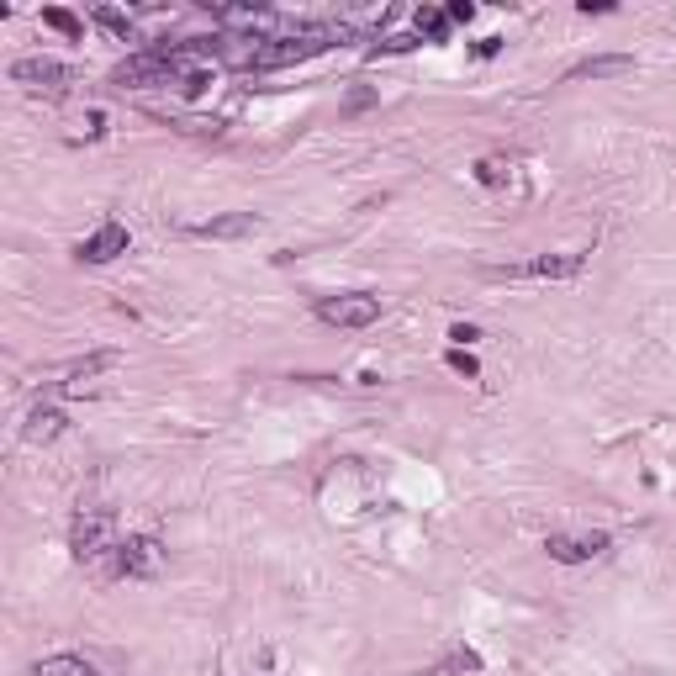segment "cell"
I'll return each instance as SVG.
<instances>
[{
    "label": "cell",
    "mask_w": 676,
    "mask_h": 676,
    "mask_svg": "<svg viewBox=\"0 0 676 676\" xmlns=\"http://www.w3.org/2000/svg\"><path fill=\"white\" fill-rule=\"evenodd\" d=\"M159 571H164V544L154 534L117 539V550L106 560V576H117V581H154Z\"/></svg>",
    "instance_id": "1"
},
{
    "label": "cell",
    "mask_w": 676,
    "mask_h": 676,
    "mask_svg": "<svg viewBox=\"0 0 676 676\" xmlns=\"http://www.w3.org/2000/svg\"><path fill=\"white\" fill-rule=\"evenodd\" d=\"M69 550L80 566H96V560H111L117 539H111V513H80L69 529Z\"/></svg>",
    "instance_id": "2"
},
{
    "label": "cell",
    "mask_w": 676,
    "mask_h": 676,
    "mask_svg": "<svg viewBox=\"0 0 676 676\" xmlns=\"http://www.w3.org/2000/svg\"><path fill=\"white\" fill-rule=\"evenodd\" d=\"M6 74H11V85L43 90V96H64V90L74 85V69L59 64V59H43V53H32V59H16Z\"/></svg>",
    "instance_id": "3"
},
{
    "label": "cell",
    "mask_w": 676,
    "mask_h": 676,
    "mask_svg": "<svg viewBox=\"0 0 676 676\" xmlns=\"http://www.w3.org/2000/svg\"><path fill=\"white\" fill-rule=\"evenodd\" d=\"M317 317H323L328 328H370V323H381V296H365V291L323 296V302H317Z\"/></svg>",
    "instance_id": "4"
},
{
    "label": "cell",
    "mask_w": 676,
    "mask_h": 676,
    "mask_svg": "<svg viewBox=\"0 0 676 676\" xmlns=\"http://www.w3.org/2000/svg\"><path fill=\"white\" fill-rule=\"evenodd\" d=\"M587 254H539L529 265H497L486 270V280H576Z\"/></svg>",
    "instance_id": "5"
},
{
    "label": "cell",
    "mask_w": 676,
    "mask_h": 676,
    "mask_svg": "<svg viewBox=\"0 0 676 676\" xmlns=\"http://www.w3.org/2000/svg\"><path fill=\"white\" fill-rule=\"evenodd\" d=\"M608 534H550L544 539V550H550L555 566H587V560L608 555Z\"/></svg>",
    "instance_id": "6"
},
{
    "label": "cell",
    "mask_w": 676,
    "mask_h": 676,
    "mask_svg": "<svg viewBox=\"0 0 676 676\" xmlns=\"http://www.w3.org/2000/svg\"><path fill=\"white\" fill-rule=\"evenodd\" d=\"M265 228L259 212H222V217H206V222H191V238H212V243H233V238H254Z\"/></svg>",
    "instance_id": "7"
},
{
    "label": "cell",
    "mask_w": 676,
    "mask_h": 676,
    "mask_svg": "<svg viewBox=\"0 0 676 676\" xmlns=\"http://www.w3.org/2000/svg\"><path fill=\"white\" fill-rule=\"evenodd\" d=\"M127 243H133V238H127L122 222H101V228L74 249V259H80V265H111L117 254H127Z\"/></svg>",
    "instance_id": "8"
},
{
    "label": "cell",
    "mask_w": 676,
    "mask_h": 676,
    "mask_svg": "<svg viewBox=\"0 0 676 676\" xmlns=\"http://www.w3.org/2000/svg\"><path fill=\"white\" fill-rule=\"evenodd\" d=\"M64 428H69V412H59V407H32L27 423H22V439H27V444H53Z\"/></svg>",
    "instance_id": "9"
},
{
    "label": "cell",
    "mask_w": 676,
    "mask_h": 676,
    "mask_svg": "<svg viewBox=\"0 0 676 676\" xmlns=\"http://www.w3.org/2000/svg\"><path fill=\"white\" fill-rule=\"evenodd\" d=\"M629 69H634L629 53H597V59H581L576 69H566V80H618Z\"/></svg>",
    "instance_id": "10"
},
{
    "label": "cell",
    "mask_w": 676,
    "mask_h": 676,
    "mask_svg": "<svg viewBox=\"0 0 676 676\" xmlns=\"http://www.w3.org/2000/svg\"><path fill=\"white\" fill-rule=\"evenodd\" d=\"M122 365V354L117 349H101V354H85L80 365H69V375H64V391H85V381H96V375H106V370H117Z\"/></svg>",
    "instance_id": "11"
},
{
    "label": "cell",
    "mask_w": 676,
    "mask_h": 676,
    "mask_svg": "<svg viewBox=\"0 0 676 676\" xmlns=\"http://www.w3.org/2000/svg\"><path fill=\"white\" fill-rule=\"evenodd\" d=\"M423 676H481V655L471 645H449L444 661H434Z\"/></svg>",
    "instance_id": "12"
},
{
    "label": "cell",
    "mask_w": 676,
    "mask_h": 676,
    "mask_svg": "<svg viewBox=\"0 0 676 676\" xmlns=\"http://www.w3.org/2000/svg\"><path fill=\"white\" fill-rule=\"evenodd\" d=\"M27 676H101V671L85 655H43V661H32Z\"/></svg>",
    "instance_id": "13"
},
{
    "label": "cell",
    "mask_w": 676,
    "mask_h": 676,
    "mask_svg": "<svg viewBox=\"0 0 676 676\" xmlns=\"http://www.w3.org/2000/svg\"><path fill=\"white\" fill-rule=\"evenodd\" d=\"M90 22L106 27L111 37H117V43H133V16H122L117 6H96V11H90Z\"/></svg>",
    "instance_id": "14"
},
{
    "label": "cell",
    "mask_w": 676,
    "mask_h": 676,
    "mask_svg": "<svg viewBox=\"0 0 676 676\" xmlns=\"http://www.w3.org/2000/svg\"><path fill=\"white\" fill-rule=\"evenodd\" d=\"M507 175H513V164H507V159H497V154L476 159V180L486 185V191H502V185H507Z\"/></svg>",
    "instance_id": "15"
},
{
    "label": "cell",
    "mask_w": 676,
    "mask_h": 676,
    "mask_svg": "<svg viewBox=\"0 0 676 676\" xmlns=\"http://www.w3.org/2000/svg\"><path fill=\"white\" fill-rule=\"evenodd\" d=\"M43 22H48L53 32L74 37V43H80V37H85V22H80V16H74V11H64V6H48V11H43Z\"/></svg>",
    "instance_id": "16"
},
{
    "label": "cell",
    "mask_w": 676,
    "mask_h": 676,
    "mask_svg": "<svg viewBox=\"0 0 676 676\" xmlns=\"http://www.w3.org/2000/svg\"><path fill=\"white\" fill-rule=\"evenodd\" d=\"M206 85H212V74H206L201 64H191V69H180V74H175V90H180V96H191V101L201 96Z\"/></svg>",
    "instance_id": "17"
},
{
    "label": "cell",
    "mask_w": 676,
    "mask_h": 676,
    "mask_svg": "<svg viewBox=\"0 0 676 676\" xmlns=\"http://www.w3.org/2000/svg\"><path fill=\"white\" fill-rule=\"evenodd\" d=\"M444 360H449V370H455V375H465V381H476V375H481V365L471 360V349H449Z\"/></svg>",
    "instance_id": "18"
},
{
    "label": "cell",
    "mask_w": 676,
    "mask_h": 676,
    "mask_svg": "<svg viewBox=\"0 0 676 676\" xmlns=\"http://www.w3.org/2000/svg\"><path fill=\"white\" fill-rule=\"evenodd\" d=\"M418 32L444 37V32H449V11H444V16H439V11H418Z\"/></svg>",
    "instance_id": "19"
},
{
    "label": "cell",
    "mask_w": 676,
    "mask_h": 676,
    "mask_svg": "<svg viewBox=\"0 0 676 676\" xmlns=\"http://www.w3.org/2000/svg\"><path fill=\"white\" fill-rule=\"evenodd\" d=\"M449 338H455V349H471L476 338H481V328L476 323H455V328H449Z\"/></svg>",
    "instance_id": "20"
},
{
    "label": "cell",
    "mask_w": 676,
    "mask_h": 676,
    "mask_svg": "<svg viewBox=\"0 0 676 676\" xmlns=\"http://www.w3.org/2000/svg\"><path fill=\"white\" fill-rule=\"evenodd\" d=\"M407 48H418V37H412V32H407V37H386L375 53H407Z\"/></svg>",
    "instance_id": "21"
},
{
    "label": "cell",
    "mask_w": 676,
    "mask_h": 676,
    "mask_svg": "<svg viewBox=\"0 0 676 676\" xmlns=\"http://www.w3.org/2000/svg\"><path fill=\"white\" fill-rule=\"evenodd\" d=\"M375 101V90H349V101H344V111H365Z\"/></svg>",
    "instance_id": "22"
},
{
    "label": "cell",
    "mask_w": 676,
    "mask_h": 676,
    "mask_svg": "<svg viewBox=\"0 0 676 676\" xmlns=\"http://www.w3.org/2000/svg\"><path fill=\"white\" fill-rule=\"evenodd\" d=\"M471 16H476L471 0H455V6H449V22H471Z\"/></svg>",
    "instance_id": "23"
},
{
    "label": "cell",
    "mask_w": 676,
    "mask_h": 676,
    "mask_svg": "<svg viewBox=\"0 0 676 676\" xmlns=\"http://www.w3.org/2000/svg\"><path fill=\"white\" fill-rule=\"evenodd\" d=\"M497 48H502V37H481V43H476V53H481V59H492Z\"/></svg>",
    "instance_id": "24"
}]
</instances>
